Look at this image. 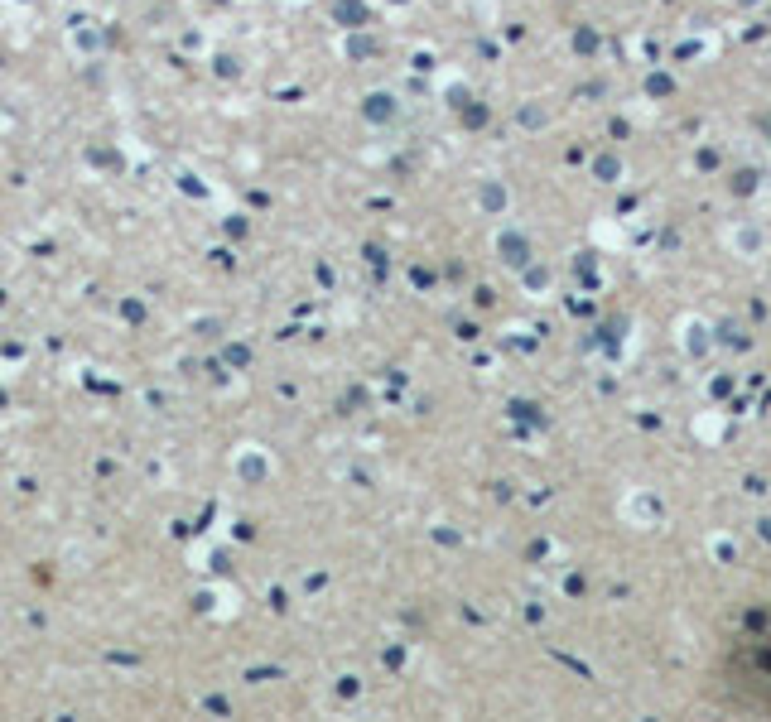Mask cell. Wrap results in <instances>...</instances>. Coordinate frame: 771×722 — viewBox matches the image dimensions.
<instances>
[{"mask_svg": "<svg viewBox=\"0 0 771 722\" xmlns=\"http://www.w3.org/2000/svg\"><path fill=\"white\" fill-rule=\"evenodd\" d=\"M728 698H738L747 684H762L752 708H771V621L762 631H747L728 645Z\"/></svg>", "mask_w": 771, "mask_h": 722, "instance_id": "1", "label": "cell"}]
</instances>
